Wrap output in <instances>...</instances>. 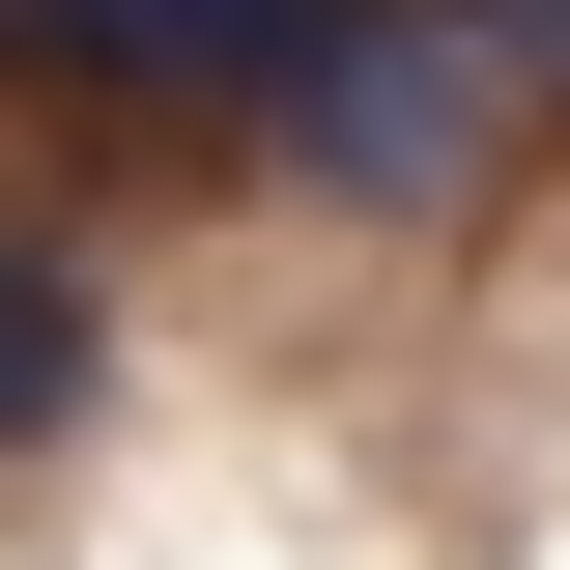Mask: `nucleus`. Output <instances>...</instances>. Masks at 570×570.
Segmentation results:
<instances>
[{
    "label": "nucleus",
    "instance_id": "1",
    "mask_svg": "<svg viewBox=\"0 0 570 570\" xmlns=\"http://www.w3.org/2000/svg\"><path fill=\"white\" fill-rule=\"evenodd\" d=\"M570 142V86L513 58L485 0H314V58L257 86V200H314V228H485L513 171Z\"/></svg>",
    "mask_w": 570,
    "mask_h": 570
},
{
    "label": "nucleus",
    "instance_id": "2",
    "mask_svg": "<svg viewBox=\"0 0 570 570\" xmlns=\"http://www.w3.org/2000/svg\"><path fill=\"white\" fill-rule=\"evenodd\" d=\"M314 58V0H29V29H0V86H58L86 142H257V86Z\"/></svg>",
    "mask_w": 570,
    "mask_h": 570
},
{
    "label": "nucleus",
    "instance_id": "3",
    "mask_svg": "<svg viewBox=\"0 0 570 570\" xmlns=\"http://www.w3.org/2000/svg\"><path fill=\"white\" fill-rule=\"evenodd\" d=\"M58 428H115V257L0 200V456H58Z\"/></svg>",
    "mask_w": 570,
    "mask_h": 570
},
{
    "label": "nucleus",
    "instance_id": "4",
    "mask_svg": "<svg viewBox=\"0 0 570 570\" xmlns=\"http://www.w3.org/2000/svg\"><path fill=\"white\" fill-rule=\"evenodd\" d=\"M485 29H513V58H542V86H570V0H485Z\"/></svg>",
    "mask_w": 570,
    "mask_h": 570
},
{
    "label": "nucleus",
    "instance_id": "5",
    "mask_svg": "<svg viewBox=\"0 0 570 570\" xmlns=\"http://www.w3.org/2000/svg\"><path fill=\"white\" fill-rule=\"evenodd\" d=\"M0 29H29V0H0Z\"/></svg>",
    "mask_w": 570,
    "mask_h": 570
}]
</instances>
